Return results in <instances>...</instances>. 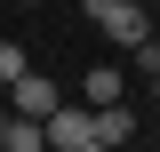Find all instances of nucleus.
<instances>
[{
  "label": "nucleus",
  "instance_id": "nucleus-10",
  "mask_svg": "<svg viewBox=\"0 0 160 152\" xmlns=\"http://www.w3.org/2000/svg\"><path fill=\"white\" fill-rule=\"evenodd\" d=\"M144 8H160V0H144Z\"/></svg>",
  "mask_w": 160,
  "mask_h": 152
},
{
  "label": "nucleus",
  "instance_id": "nucleus-2",
  "mask_svg": "<svg viewBox=\"0 0 160 152\" xmlns=\"http://www.w3.org/2000/svg\"><path fill=\"white\" fill-rule=\"evenodd\" d=\"M48 152H96V104H56L48 112Z\"/></svg>",
  "mask_w": 160,
  "mask_h": 152
},
{
  "label": "nucleus",
  "instance_id": "nucleus-6",
  "mask_svg": "<svg viewBox=\"0 0 160 152\" xmlns=\"http://www.w3.org/2000/svg\"><path fill=\"white\" fill-rule=\"evenodd\" d=\"M24 72H32V64H24V48H16V40H0V88H16Z\"/></svg>",
  "mask_w": 160,
  "mask_h": 152
},
{
  "label": "nucleus",
  "instance_id": "nucleus-7",
  "mask_svg": "<svg viewBox=\"0 0 160 152\" xmlns=\"http://www.w3.org/2000/svg\"><path fill=\"white\" fill-rule=\"evenodd\" d=\"M0 144H8V112H0Z\"/></svg>",
  "mask_w": 160,
  "mask_h": 152
},
{
  "label": "nucleus",
  "instance_id": "nucleus-1",
  "mask_svg": "<svg viewBox=\"0 0 160 152\" xmlns=\"http://www.w3.org/2000/svg\"><path fill=\"white\" fill-rule=\"evenodd\" d=\"M80 8H88V16L104 24V40H112V48H136V40L152 32V16H144V0H80Z\"/></svg>",
  "mask_w": 160,
  "mask_h": 152
},
{
  "label": "nucleus",
  "instance_id": "nucleus-3",
  "mask_svg": "<svg viewBox=\"0 0 160 152\" xmlns=\"http://www.w3.org/2000/svg\"><path fill=\"white\" fill-rule=\"evenodd\" d=\"M8 96H16V112H40V120H48V112L64 104V96H56V80H40V72H24V80H16Z\"/></svg>",
  "mask_w": 160,
  "mask_h": 152
},
{
  "label": "nucleus",
  "instance_id": "nucleus-4",
  "mask_svg": "<svg viewBox=\"0 0 160 152\" xmlns=\"http://www.w3.org/2000/svg\"><path fill=\"white\" fill-rule=\"evenodd\" d=\"M128 136H136V112H128V104H96V152L128 144Z\"/></svg>",
  "mask_w": 160,
  "mask_h": 152
},
{
  "label": "nucleus",
  "instance_id": "nucleus-5",
  "mask_svg": "<svg viewBox=\"0 0 160 152\" xmlns=\"http://www.w3.org/2000/svg\"><path fill=\"white\" fill-rule=\"evenodd\" d=\"M120 88H128V72H120V64H96V72H80V96H88V104H120Z\"/></svg>",
  "mask_w": 160,
  "mask_h": 152
},
{
  "label": "nucleus",
  "instance_id": "nucleus-9",
  "mask_svg": "<svg viewBox=\"0 0 160 152\" xmlns=\"http://www.w3.org/2000/svg\"><path fill=\"white\" fill-rule=\"evenodd\" d=\"M24 8H40V0H24Z\"/></svg>",
  "mask_w": 160,
  "mask_h": 152
},
{
  "label": "nucleus",
  "instance_id": "nucleus-8",
  "mask_svg": "<svg viewBox=\"0 0 160 152\" xmlns=\"http://www.w3.org/2000/svg\"><path fill=\"white\" fill-rule=\"evenodd\" d=\"M152 96H160V72H152Z\"/></svg>",
  "mask_w": 160,
  "mask_h": 152
}]
</instances>
